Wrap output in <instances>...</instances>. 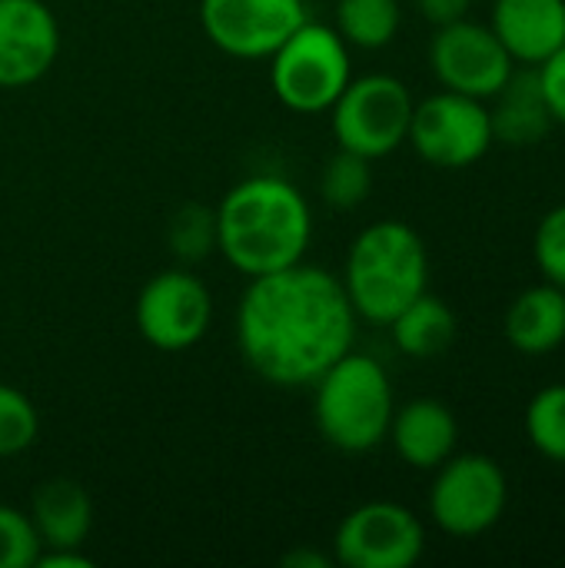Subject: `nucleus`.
<instances>
[{
	"instance_id": "5701e85b",
	"label": "nucleus",
	"mask_w": 565,
	"mask_h": 568,
	"mask_svg": "<svg viewBox=\"0 0 565 568\" xmlns=\"http://www.w3.org/2000/svg\"><path fill=\"white\" fill-rule=\"evenodd\" d=\"M167 240L183 263H200L216 250V210L186 203L173 213Z\"/></svg>"
},
{
	"instance_id": "412c9836",
	"label": "nucleus",
	"mask_w": 565,
	"mask_h": 568,
	"mask_svg": "<svg viewBox=\"0 0 565 568\" xmlns=\"http://www.w3.org/2000/svg\"><path fill=\"white\" fill-rule=\"evenodd\" d=\"M523 426L543 459L565 466V383H553L529 399Z\"/></svg>"
},
{
	"instance_id": "cd10ccee",
	"label": "nucleus",
	"mask_w": 565,
	"mask_h": 568,
	"mask_svg": "<svg viewBox=\"0 0 565 568\" xmlns=\"http://www.w3.org/2000/svg\"><path fill=\"white\" fill-rule=\"evenodd\" d=\"M470 3L473 0H416L420 13L433 23V27H446V23H456L470 13Z\"/></svg>"
},
{
	"instance_id": "aec40b11",
	"label": "nucleus",
	"mask_w": 565,
	"mask_h": 568,
	"mask_svg": "<svg viewBox=\"0 0 565 568\" xmlns=\"http://www.w3.org/2000/svg\"><path fill=\"white\" fill-rule=\"evenodd\" d=\"M403 23L400 0H340L336 33L360 50H383L396 40Z\"/></svg>"
},
{
	"instance_id": "4468645a",
	"label": "nucleus",
	"mask_w": 565,
	"mask_h": 568,
	"mask_svg": "<svg viewBox=\"0 0 565 568\" xmlns=\"http://www.w3.org/2000/svg\"><path fill=\"white\" fill-rule=\"evenodd\" d=\"M386 439L393 443L396 456L406 466L420 473H433L456 453L460 423L443 399L423 396V399H410L393 413Z\"/></svg>"
},
{
	"instance_id": "c85d7f7f",
	"label": "nucleus",
	"mask_w": 565,
	"mask_h": 568,
	"mask_svg": "<svg viewBox=\"0 0 565 568\" xmlns=\"http://www.w3.org/2000/svg\"><path fill=\"white\" fill-rule=\"evenodd\" d=\"M33 568H93V559L80 549H43Z\"/></svg>"
},
{
	"instance_id": "f3484780",
	"label": "nucleus",
	"mask_w": 565,
	"mask_h": 568,
	"mask_svg": "<svg viewBox=\"0 0 565 568\" xmlns=\"http://www.w3.org/2000/svg\"><path fill=\"white\" fill-rule=\"evenodd\" d=\"M506 339L523 356H549L565 343V290L539 283L523 290L503 320Z\"/></svg>"
},
{
	"instance_id": "20e7f679",
	"label": "nucleus",
	"mask_w": 565,
	"mask_h": 568,
	"mask_svg": "<svg viewBox=\"0 0 565 568\" xmlns=\"http://www.w3.org/2000/svg\"><path fill=\"white\" fill-rule=\"evenodd\" d=\"M396 413L393 386L380 359L366 353L340 356L313 383V419L320 436L350 456L373 453L386 443Z\"/></svg>"
},
{
	"instance_id": "a878e982",
	"label": "nucleus",
	"mask_w": 565,
	"mask_h": 568,
	"mask_svg": "<svg viewBox=\"0 0 565 568\" xmlns=\"http://www.w3.org/2000/svg\"><path fill=\"white\" fill-rule=\"evenodd\" d=\"M533 260L546 283H556L565 290V203L553 206L533 236Z\"/></svg>"
},
{
	"instance_id": "a211bd4d",
	"label": "nucleus",
	"mask_w": 565,
	"mask_h": 568,
	"mask_svg": "<svg viewBox=\"0 0 565 568\" xmlns=\"http://www.w3.org/2000/svg\"><path fill=\"white\" fill-rule=\"evenodd\" d=\"M30 523L43 549H80L93 526V503L73 479H50L30 499Z\"/></svg>"
},
{
	"instance_id": "393cba45",
	"label": "nucleus",
	"mask_w": 565,
	"mask_h": 568,
	"mask_svg": "<svg viewBox=\"0 0 565 568\" xmlns=\"http://www.w3.org/2000/svg\"><path fill=\"white\" fill-rule=\"evenodd\" d=\"M43 546L27 513L0 506V568H33Z\"/></svg>"
},
{
	"instance_id": "9d476101",
	"label": "nucleus",
	"mask_w": 565,
	"mask_h": 568,
	"mask_svg": "<svg viewBox=\"0 0 565 568\" xmlns=\"http://www.w3.org/2000/svg\"><path fill=\"white\" fill-rule=\"evenodd\" d=\"M430 67L443 90L493 100L516 70V60L490 23L463 17L456 23L436 27V37L430 40Z\"/></svg>"
},
{
	"instance_id": "6e6552de",
	"label": "nucleus",
	"mask_w": 565,
	"mask_h": 568,
	"mask_svg": "<svg viewBox=\"0 0 565 568\" xmlns=\"http://www.w3.org/2000/svg\"><path fill=\"white\" fill-rule=\"evenodd\" d=\"M413 150L436 170H466L493 150V120L486 100L440 90L413 106Z\"/></svg>"
},
{
	"instance_id": "f257e3e1",
	"label": "nucleus",
	"mask_w": 565,
	"mask_h": 568,
	"mask_svg": "<svg viewBox=\"0 0 565 568\" xmlns=\"http://www.w3.org/2000/svg\"><path fill=\"white\" fill-rule=\"evenodd\" d=\"M356 310L330 270L293 263L253 276L236 306V343L270 386H313L356 343Z\"/></svg>"
},
{
	"instance_id": "2eb2a0df",
	"label": "nucleus",
	"mask_w": 565,
	"mask_h": 568,
	"mask_svg": "<svg viewBox=\"0 0 565 568\" xmlns=\"http://www.w3.org/2000/svg\"><path fill=\"white\" fill-rule=\"evenodd\" d=\"M493 33L523 67H539L565 43V0H496Z\"/></svg>"
},
{
	"instance_id": "ddd939ff",
	"label": "nucleus",
	"mask_w": 565,
	"mask_h": 568,
	"mask_svg": "<svg viewBox=\"0 0 565 568\" xmlns=\"http://www.w3.org/2000/svg\"><path fill=\"white\" fill-rule=\"evenodd\" d=\"M60 57V23L43 0H0V90H23Z\"/></svg>"
},
{
	"instance_id": "c756f323",
	"label": "nucleus",
	"mask_w": 565,
	"mask_h": 568,
	"mask_svg": "<svg viewBox=\"0 0 565 568\" xmlns=\"http://www.w3.org/2000/svg\"><path fill=\"white\" fill-rule=\"evenodd\" d=\"M283 566H296V568H330V559H326L323 552H306V549H300V552H290V556L283 559Z\"/></svg>"
},
{
	"instance_id": "1a4fd4ad",
	"label": "nucleus",
	"mask_w": 565,
	"mask_h": 568,
	"mask_svg": "<svg viewBox=\"0 0 565 568\" xmlns=\"http://www.w3.org/2000/svg\"><path fill=\"white\" fill-rule=\"evenodd\" d=\"M426 552L423 519L400 503H363L343 516L333 559L346 568H410Z\"/></svg>"
},
{
	"instance_id": "f03ea898",
	"label": "nucleus",
	"mask_w": 565,
	"mask_h": 568,
	"mask_svg": "<svg viewBox=\"0 0 565 568\" xmlns=\"http://www.w3.org/2000/svg\"><path fill=\"white\" fill-rule=\"evenodd\" d=\"M310 240V203L283 176H246L216 206V250L250 280L300 263Z\"/></svg>"
},
{
	"instance_id": "4be33fe9",
	"label": "nucleus",
	"mask_w": 565,
	"mask_h": 568,
	"mask_svg": "<svg viewBox=\"0 0 565 568\" xmlns=\"http://www.w3.org/2000/svg\"><path fill=\"white\" fill-rule=\"evenodd\" d=\"M373 160L360 156V153H350V150H340L323 176H320V193L323 200L333 206V210H356L366 203L370 190H373V170H370Z\"/></svg>"
},
{
	"instance_id": "423d86ee",
	"label": "nucleus",
	"mask_w": 565,
	"mask_h": 568,
	"mask_svg": "<svg viewBox=\"0 0 565 568\" xmlns=\"http://www.w3.org/2000/svg\"><path fill=\"white\" fill-rule=\"evenodd\" d=\"M430 486V519L453 539H476L500 526L509 506V479L493 456L453 453Z\"/></svg>"
},
{
	"instance_id": "7ed1b4c3",
	"label": "nucleus",
	"mask_w": 565,
	"mask_h": 568,
	"mask_svg": "<svg viewBox=\"0 0 565 568\" xmlns=\"http://www.w3.org/2000/svg\"><path fill=\"white\" fill-rule=\"evenodd\" d=\"M340 280L360 320L390 326L430 286L426 243L410 223L380 220L353 240Z\"/></svg>"
},
{
	"instance_id": "0eeeda50",
	"label": "nucleus",
	"mask_w": 565,
	"mask_h": 568,
	"mask_svg": "<svg viewBox=\"0 0 565 568\" xmlns=\"http://www.w3.org/2000/svg\"><path fill=\"white\" fill-rule=\"evenodd\" d=\"M413 106L416 100L403 80L390 73L356 77L330 106L333 136L340 150L360 153L366 160H383L406 143Z\"/></svg>"
},
{
	"instance_id": "9b49d317",
	"label": "nucleus",
	"mask_w": 565,
	"mask_h": 568,
	"mask_svg": "<svg viewBox=\"0 0 565 568\" xmlns=\"http://www.w3.org/2000/svg\"><path fill=\"white\" fill-rule=\"evenodd\" d=\"M140 336L163 353L196 346L213 320L210 290L190 270H163L150 276L133 306Z\"/></svg>"
},
{
	"instance_id": "6ab92c4d",
	"label": "nucleus",
	"mask_w": 565,
	"mask_h": 568,
	"mask_svg": "<svg viewBox=\"0 0 565 568\" xmlns=\"http://www.w3.org/2000/svg\"><path fill=\"white\" fill-rule=\"evenodd\" d=\"M456 313L450 310V303H443L440 296H433L430 290L420 293L393 323V343L400 353H406L410 359H436L443 356L453 339H456Z\"/></svg>"
},
{
	"instance_id": "f8f14e48",
	"label": "nucleus",
	"mask_w": 565,
	"mask_h": 568,
	"mask_svg": "<svg viewBox=\"0 0 565 568\" xmlns=\"http://www.w3.org/2000/svg\"><path fill=\"white\" fill-rule=\"evenodd\" d=\"M300 23H306L303 0H200L206 40L240 60L270 57Z\"/></svg>"
},
{
	"instance_id": "dca6fc26",
	"label": "nucleus",
	"mask_w": 565,
	"mask_h": 568,
	"mask_svg": "<svg viewBox=\"0 0 565 568\" xmlns=\"http://www.w3.org/2000/svg\"><path fill=\"white\" fill-rule=\"evenodd\" d=\"M493 100H496L493 110H490L493 140L503 143V146H536L556 126L553 113H549V103L543 97L536 67L513 70L509 80L503 83V90Z\"/></svg>"
},
{
	"instance_id": "b1692460",
	"label": "nucleus",
	"mask_w": 565,
	"mask_h": 568,
	"mask_svg": "<svg viewBox=\"0 0 565 568\" xmlns=\"http://www.w3.org/2000/svg\"><path fill=\"white\" fill-rule=\"evenodd\" d=\"M40 416L37 406L13 386L0 383V459L20 456L37 443Z\"/></svg>"
},
{
	"instance_id": "39448f33",
	"label": "nucleus",
	"mask_w": 565,
	"mask_h": 568,
	"mask_svg": "<svg viewBox=\"0 0 565 568\" xmlns=\"http://www.w3.org/2000/svg\"><path fill=\"white\" fill-rule=\"evenodd\" d=\"M353 80L350 43L336 27L300 23L270 53V83L276 100L293 113H323Z\"/></svg>"
},
{
	"instance_id": "bb28decb",
	"label": "nucleus",
	"mask_w": 565,
	"mask_h": 568,
	"mask_svg": "<svg viewBox=\"0 0 565 568\" xmlns=\"http://www.w3.org/2000/svg\"><path fill=\"white\" fill-rule=\"evenodd\" d=\"M536 73H539V87H543V97L549 103L553 123L565 126V43L536 67Z\"/></svg>"
}]
</instances>
